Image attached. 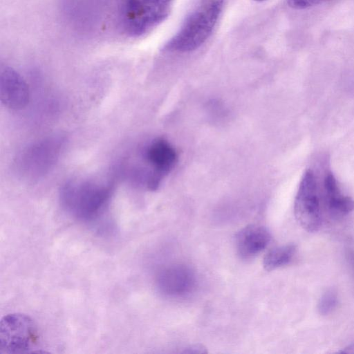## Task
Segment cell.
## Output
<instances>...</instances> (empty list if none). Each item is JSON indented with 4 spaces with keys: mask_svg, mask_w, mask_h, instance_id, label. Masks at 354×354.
<instances>
[{
    "mask_svg": "<svg viewBox=\"0 0 354 354\" xmlns=\"http://www.w3.org/2000/svg\"><path fill=\"white\" fill-rule=\"evenodd\" d=\"M111 194L112 186L109 183L71 180L62 187L59 199L68 214L81 221L89 222L104 212Z\"/></svg>",
    "mask_w": 354,
    "mask_h": 354,
    "instance_id": "cell-2",
    "label": "cell"
},
{
    "mask_svg": "<svg viewBox=\"0 0 354 354\" xmlns=\"http://www.w3.org/2000/svg\"><path fill=\"white\" fill-rule=\"evenodd\" d=\"M295 216L306 231L316 232L322 223L319 198L316 179L311 170L304 174L295 197Z\"/></svg>",
    "mask_w": 354,
    "mask_h": 354,
    "instance_id": "cell-6",
    "label": "cell"
},
{
    "mask_svg": "<svg viewBox=\"0 0 354 354\" xmlns=\"http://www.w3.org/2000/svg\"><path fill=\"white\" fill-rule=\"evenodd\" d=\"M327 0H286L288 5L294 9L302 10L318 5Z\"/></svg>",
    "mask_w": 354,
    "mask_h": 354,
    "instance_id": "cell-14",
    "label": "cell"
},
{
    "mask_svg": "<svg viewBox=\"0 0 354 354\" xmlns=\"http://www.w3.org/2000/svg\"><path fill=\"white\" fill-rule=\"evenodd\" d=\"M0 97L2 104L12 110H21L29 102L28 84L12 68L6 66L1 70Z\"/></svg>",
    "mask_w": 354,
    "mask_h": 354,
    "instance_id": "cell-9",
    "label": "cell"
},
{
    "mask_svg": "<svg viewBox=\"0 0 354 354\" xmlns=\"http://www.w3.org/2000/svg\"><path fill=\"white\" fill-rule=\"evenodd\" d=\"M156 283L164 295L171 298H183L189 295L194 290L196 274L189 266L175 263L159 272Z\"/></svg>",
    "mask_w": 354,
    "mask_h": 354,
    "instance_id": "cell-8",
    "label": "cell"
},
{
    "mask_svg": "<svg viewBox=\"0 0 354 354\" xmlns=\"http://www.w3.org/2000/svg\"><path fill=\"white\" fill-rule=\"evenodd\" d=\"M254 1H266V0H254Z\"/></svg>",
    "mask_w": 354,
    "mask_h": 354,
    "instance_id": "cell-17",
    "label": "cell"
},
{
    "mask_svg": "<svg viewBox=\"0 0 354 354\" xmlns=\"http://www.w3.org/2000/svg\"><path fill=\"white\" fill-rule=\"evenodd\" d=\"M296 252L294 244H288L271 249L263 260L264 268L271 271L288 264Z\"/></svg>",
    "mask_w": 354,
    "mask_h": 354,
    "instance_id": "cell-12",
    "label": "cell"
},
{
    "mask_svg": "<svg viewBox=\"0 0 354 354\" xmlns=\"http://www.w3.org/2000/svg\"><path fill=\"white\" fill-rule=\"evenodd\" d=\"M143 156L149 169L145 178L146 187L156 190L174 169L178 160L177 153L167 140L157 138L147 146Z\"/></svg>",
    "mask_w": 354,
    "mask_h": 354,
    "instance_id": "cell-7",
    "label": "cell"
},
{
    "mask_svg": "<svg viewBox=\"0 0 354 354\" xmlns=\"http://www.w3.org/2000/svg\"><path fill=\"white\" fill-rule=\"evenodd\" d=\"M39 348V335L33 319L24 313H10L0 323V353H44Z\"/></svg>",
    "mask_w": 354,
    "mask_h": 354,
    "instance_id": "cell-4",
    "label": "cell"
},
{
    "mask_svg": "<svg viewBox=\"0 0 354 354\" xmlns=\"http://www.w3.org/2000/svg\"><path fill=\"white\" fill-rule=\"evenodd\" d=\"M271 236L264 226L251 224L236 235L235 244L239 257L250 259L261 253L269 244Z\"/></svg>",
    "mask_w": 354,
    "mask_h": 354,
    "instance_id": "cell-10",
    "label": "cell"
},
{
    "mask_svg": "<svg viewBox=\"0 0 354 354\" xmlns=\"http://www.w3.org/2000/svg\"><path fill=\"white\" fill-rule=\"evenodd\" d=\"M63 145L60 137L48 138L28 145L16 158L17 171L29 179L42 177L57 161Z\"/></svg>",
    "mask_w": 354,
    "mask_h": 354,
    "instance_id": "cell-5",
    "label": "cell"
},
{
    "mask_svg": "<svg viewBox=\"0 0 354 354\" xmlns=\"http://www.w3.org/2000/svg\"><path fill=\"white\" fill-rule=\"evenodd\" d=\"M224 0H199L176 34L164 46L169 52L187 53L198 48L211 35Z\"/></svg>",
    "mask_w": 354,
    "mask_h": 354,
    "instance_id": "cell-1",
    "label": "cell"
},
{
    "mask_svg": "<svg viewBox=\"0 0 354 354\" xmlns=\"http://www.w3.org/2000/svg\"><path fill=\"white\" fill-rule=\"evenodd\" d=\"M340 353H354V345L351 344L345 347L340 351Z\"/></svg>",
    "mask_w": 354,
    "mask_h": 354,
    "instance_id": "cell-15",
    "label": "cell"
},
{
    "mask_svg": "<svg viewBox=\"0 0 354 354\" xmlns=\"http://www.w3.org/2000/svg\"><path fill=\"white\" fill-rule=\"evenodd\" d=\"M337 295L334 290H328L321 297L318 304L320 314L326 315L331 313L337 306Z\"/></svg>",
    "mask_w": 354,
    "mask_h": 354,
    "instance_id": "cell-13",
    "label": "cell"
},
{
    "mask_svg": "<svg viewBox=\"0 0 354 354\" xmlns=\"http://www.w3.org/2000/svg\"><path fill=\"white\" fill-rule=\"evenodd\" d=\"M350 259H351V263L353 265L352 266L354 268V252H352L350 253Z\"/></svg>",
    "mask_w": 354,
    "mask_h": 354,
    "instance_id": "cell-16",
    "label": "cell"
},
{
    "mask_svg": "<svg viewBox=\"0 0 354 354\" xmlns=\"http://www.w3.org/2000/svg\"><path fill=\"white\" fill-rule=\"evenodd\" d=\"M324 189L328 207L333 214L346 215L354 209V201L340 192L331 173H328L324 178Z\"/></svg>",
    "mask_w": 354,
    "mask_h": 354,
    "instance_id": "cell-11",
    "label": "cell"
},
{
    "mask_svg": "<svg viewBox=\"0 0 354 354\" xmlns=\"http://www.w3.org/2000/svg\"><path fill=\"white\" fill-rule=\"evenodd\" d=\"M174 0H118L117 20L122 32L131 38L141 37L169 15Z\"/></svg>",
    "mask_w": 354,
    "mask_h": 354,
    "instance_id": "cell-3",
    "label": "cell"
}]
</instances>
